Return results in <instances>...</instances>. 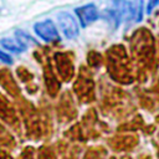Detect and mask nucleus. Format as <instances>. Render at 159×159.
Wrapping results in <instances>:
<instances>
[{
  "label": "nucleus",
  "instance_id": "obj_6",
  "mask_svg": "<svg viewBox=\"0 0 159 159\" xmlns=\"http://www.w3.org/2000/svg\"><path fill=\"white\" fill-rule=\"evenodd\" d=\"M159 2V0H149V4H148V7H147V11L148 12H150L155 6H157V4Z\"/></svg>",
  "mask_w": 159,
  "mask_h": 159
},
{
  "label": "nucleus",
  "instance_id": "obj_4",
  "mask_svg": "<svg viewBox=\"0 0 159 159\" xmlns=\"http://www.w3.org/2000/svg\"><path fill=\"white\" fill-rule=\"evenodd\" d=\"M0 45L11 51V52H16V53H20L25 50V46L19 41V40H14V39H10V37H5V39H1L0 40Z\"/></svg>",
  "mask_w": 159,
  "mask_h": 159
},
{
  "label": "nucleus",
  "instance_id": "obj_5",
  "mask_svg": "<svg viewBox=\"0 0 159 159\" xmlns=\"http://www.w3.org/2000/svg\"><path fill=\"white\" fill-rule=\"evenodd\" d=\"M0 61L1 62H5L7 65H11L12 63V58L10 55H7L6 52H4L2 50H0Z\"/></svg>",
  "mask_w": 159,
  "mask_h": 159
},
{
  "label": "nucleus",
  "instance_id": "obj_2",
  "mask_svg": "<svg viewBox=\"0 0 159 159\" xmlns=\"http://www.w3.org/2000/svg\"><path fill=\"white\" fill-rule=\"evenodd\" d=\"M34 30L37 34L39 37H41L43 41L46 42H52V41H57L60 40L57 29L53 24L52 20H43V21H39L34 25Z\"/></svg>",
  "mask_w": 159,
  "mask_h": 159
},
{
  "label": "nucleus",
  "instance_id": "obj_3",
  "mask_svg": "<svg viewBox=\"0 0 159 159\" xmlns=\"http://www.w3.org/2000/svg\"><path fill=\"white\" fill-rule=\"evenodd\" d=\"M75 12H76L77 19L80 20V24L82 27H87L88 25L97 21L99 17V11L94 4H86L83 6L76 7Z\"/></svg>",
  "mask_w": 159,
  "mask_h": 159
},
{
  "label": "nucleus",
  "instance_id": "obj_1",
  "mask_svg": "<svg viewBox=\"0 0 159 159\" xmlns=\"http://www.w3.org/2000/svg\"><path fill=\"white\" fill-rule=\"evenodd\" d=\"M57 22L62 34L67 39H75L78 36V24L76 19L67 11H61L57 15Z\"/></svg>",
  "mask_w": 159,
  "mask_h": 159
}]
</instances>
